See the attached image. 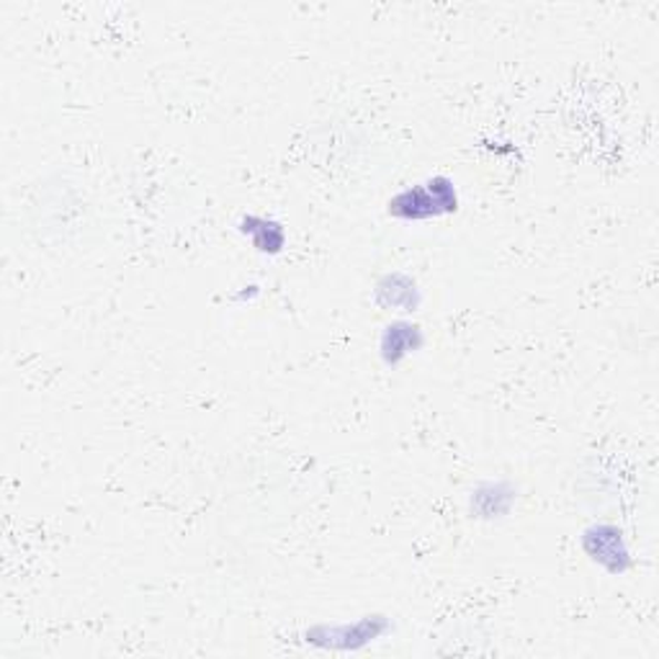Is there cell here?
<instances>
[{
    "label": "cell",
    "mask_w": 659,
    "mask_h": 659,
    "mask_svg": "<svg viewBox=\"0 0 659 659\" xmlns=\"http://www.w3.org/2000/svg\"><path fill=\"white\" fill-rule=\"evenodd\" d=\"M389 212L404 219L439 217V214L456 212V191L449 178H433L423 188L402 191L394 202H389Z\"/></svg>",
    "instance_id": "cell-1"
},
{
    "label": "cell",
    "mask_w": 659,
    "mask_h": 659,
    "mask_svg": "<svg viewBox=\"0 0 659 659\" xmlns=\"http://www.w3.org/2000/svg\"><path fill=\"white\" fill-rule=\"evenodd\" d=\"M420 343H423V340H420V328H415V325H408V322H394V325H389L384 332V340H381V353H384L387 363H397L402 359V356L415 351Z\"/></svg>",
    "instance_id": "cell-2"
}]
</instances>
